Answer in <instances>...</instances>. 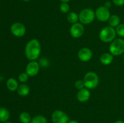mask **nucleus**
<instances>
[{
	"mask_svg": "<svg viewBox=\"0 0 124 123\" xmlns=\"http://www.w3.org/2000/svg\"><path fill=\"white\" fill-rule=\"evenodd\" d=\"M41 53V46L39 41L33 39L27 43L25 47V55L30 61H35L38 59Z\"/></svg>",
	"mask_w": 124,
	"mask_h": 123,
	"instance_id": "f257e3e1",
	"label": "nucleus"
},
{
	"mask_svg": "<svg viewBox=\"0 0 124 123\" xmlns=\"http://www.w3.org/2000/svg\"><path fill=\"white\" fill-rule=\"evenodd\" d=\"M116 29L110 26L103 28L99 34V39L101 41L105 43L111 42L115 39L116 36Z\"/></svg>",
	"mask_w": 124,
	"mask_h": 123,
	"instance_id": "f03ea898",
	"label": "nucleus"
},
{
	"mask_svg": "<svg viewBox=\"0 0 124 123\" xmlns=\"http://www.w3.org/2000/svg\"><path fill=\"white\" fill-rule=\"evenodd\" d=\"M85 88L88 89H95L99 84V77L94 72H88L84 77Z\"/></svg>",
	"mask_w": 124,
	"mask_h": 123,
	"instance_id": "7ed1b4c3",
	"label": "nucleus"
},
{
	"mask_svg": "<svg viewBox=\"0 0 124 123\" xmlns=\"http://www.w3.org/2000/svg\"><path fill=\"white\" fill-rule=\"evenodd\" d=\"M109 51L113 55L119 56L122 55L124 53V40L121 38L114 40L110 44Z\"/></svg>",
	"mask_w": 124,
	"mask_h": 123,
	"instance_id": "20e7f679",
	"label": "nucleus"
},
{
	"mask_svg": "<svg viewBox=\"0 0 124 123\" xmlns=\"http://www.w3.org/2000/svg\"><path fill=\"white\" fill-rule=\"evenodd\" d=\"M79 20L82 24H90L96 18L95 12L89 8H84L80 12Z\"/></svg>",
	"mask_w": 124,
	"mask_h": 123,
	"instance_id": "39448f33",
	"label": "nucleus"
},
{
	"mask_svg": "<svg viewBox=\"0 0 124 123\" xmlns=\"http://www.w3.org/2000/svg\"><path fill=\"white\" fill-rule=\"evenodd\" d=\"M96 18L98 20L101 22L108 21L110 19L111 14L109 8H107L105 6L99 7L95 11Z\"/></svg>",
	"mask_w": 124,
	"mask_h": 123,
	"instance_id": "423d86ee",
	"label": "nucleus"
},
{
	"mask_svg": "<svg viewBox=\"0 0 124 123\" xmlns=\"http://www.w3.org/2000/svg\"><path fill=\"white\" fill-rule=\"evenodd\" d=\"M51 118L53 123H67L69 121L67 115L60 110H54L52 113Z\"/></svg>",
	"mask_w": 124,
	"mask_h": 123,
	"instance_id": "0eeeda50",
	"label": "nucleus"
},
{
	"mask_svg": "<svg viewBox=\"0 0 124 123\" xmlns=\"http://www.w3.org/2000/svg\"><path fill=\"white\" fill-rule=\"evenodd\" d=\"M10 31L13 35L16 37H21L25 35L26 28L25 25L21 22L13 23L10 27Z\"/></svg>",
	"mask_w": 124,
	"mask_h": 123,
	"instance_id": "6e6552de",
	"label": "nucleus"
},
{
	"mask_svg": "<svg viewBox=\"0 0 124 123\" xmlns=\"http://www.w3.org/2000/svg\"><path fill=\"white\" fill-rule=\"evenodd\" d=\"M84 27L81 23L76 22L72 24L70 29V35L74 38H79L83 35Z\"/></svg>",
	"mask_w": 124,
	"mask_h": 123,
	"instance_id": "1a4fd4ad",
	"label": "nucleus"
},
{
	"mask_svg": "<svg viewBox=\"0 0 124 123\" xmlns=\"http://www.w3.org/2000/svg\"><path fill=\"white\" fill-rule=\"evenodd\" d=\"M40 66L38 62L35 61H30L27 65L25 68V72L29 77H35L38 74L39 71Z\"/></svg>",
	"mask_w": 124,
	"mask_h": 123,
	"instance_id": "9d476101",
	"label": "nucleus"
},
{
	"mask_svg": "<svg viewBox=\"0 0 124 123\" xmlns=\"http://www.w3.org/2000/svg\"><path fill=\"white\" fill-rule=\"evenodd\" d=\"M93 56V53L90 48H82L78 52V57L81 61L83 62H87L92 59Z\"/></svg>",
	"mask_w": 124,
	"mask_h": 123,
	"instance_id": "9b49d317",
	"label": "nucleus"
},
{
	"mask_svg": "<svg viewBox=\"0 0 124 123\" xmlns=\"http://www.w3.org/2000/svg\"><path fill=\"white\" fill-rule=\"evenodd\" d=\"M91 96V93L89 89L87 88H83V89L79 90L77 93L78 100L81 102H85L90 99Z\"/></svg>",
	"mask_w": 124,
	"mask_h": 123,
	"instance_id": "f8f14e48",
	"label": "nucleus"
},
{
	"mask_svg": "<svg viewBox=\"0 0 124 123\" xmlns=\"http://www.w3.org/2000/svg\"><path fill=\"white\" fill-rule=\"evenodd\" d=\"M113 60V55L109 53H105L102 54L100 57V62L102 65H108L112 63Z\"/></svg>",
	"mask_w": 124,
	"mask_h": 123,
	"instance_id": "ddd939ff",
	"label": "nucleus"
},
{
	"mask_svg": "<svg viewBox=\"0 0 124 123\" xmlns=\"http://www.w3.org/2000/svg\"><path fill=\"white\" fill-rule=\"evenodd\" d=\"M6 86H7V89L12 92L17 90L19 86L17 80L13 78H10L7 80L6 82Z\"/></svg>",
	"mask_w": 124,
	"mask_h": 123,
	"instance_id": "4468645a",
	"label": "nucleus"
},
{
	"mask_svg": "<svg viewBox=\"0 0 124 123\" xmlns=\"http://www.w3.org/2000/svg\"><path fill=\"white\" fill-rule=\"evenodd\" d=\"M16 91L19 96H26L29 95V92H30V88L27 84H21L19 85Z\"/></svg>",
	"mask_w": 124,
	"mask_h": 123,
	"instance_id": "2eb2a0df",
	"label": "nucleus"
},
{
	"mask_svg": "<svg viewBox=\"0 0 124 123\" xmlns=\"http://www.w3.org/2000/svg\"><path fill=\"white\" fill-rule=\"evenodd\" d=\"M10 118V112L6 107H0V122L6 123Z\"/></svg>",
	"mask_w": 124,
	"mask_h": 123,
	"instance_id": "dca6fc26",
	"label": "nucleus"
},
{
	"mask_svg": "<svg viewBox=\"0 0 124 123\" xmlns=\"http://www.w3.org/2000/svg\"><path fill=\"white\" fill-rule=\"evenodd\" d=\"M121 22V19L119 16L116 14H113L110 16V19L108 20L109 26L112 27L113 28H116Z\"/></svg>",
	"mask_w": 124,
	"mask_h": 123,
	"instance_id": "f3484780",
	"label": "nucleus"
},
{
	"mask_svg": "<svg viewBox=\"0 0 124 123\" xmlns=\"http://www.w3.org/2000/svg\"><path fill=\"white\" fill-rule=\"evenodd\" d=\"M19 119L21 123H30L31 120L30 115L26 112H23L21 113L19 116Z\"/></svg>",
	"mask_w": 124,
	"mask_h": 123,
	"instance_id": "a211bd4d",
	"label": "nucleus"
},
{
	"mask_svg": "<svg viewBox=\"0 0 124 123\" xmlns=\"http://www.w3.org/2000/svg\"><path fill=\"white\" fill-rule=\"evenodd\" d=\"M79 20V15L74 12H71L67 14V20L71 24L78 22Z\"/></svg>",
	"mask_w": 124,
	"mask_h": 123,
	"instance_id": "6ab92c4d",
	"label": "nucleus"
},
{
	"mask_svg": "<svg viewBox=\"0 0 124 123\" xmlns=\"http://www.w3.org/2000/svg\"><path fill=\"white\" fill-rule=\"evenodd\" d=\"M30 123H47V119L44 116L38 115L31 118Z\"/></svg>",
	"mask_w": 124,
	"mask_h": 123,
	"instance_id": "aec40b11",
	"label": "nucleus"
},
{
	"mask_svg": "<svg viewBox=\"0 0 124 123\" xmlns=\"http://www.w3.org/2000/svg\"><path fill=\"white\" fill-rule=\"evenodd\" d=\"M116 32L120 37H124V24H120L116 28Z\"/></svg>",
	"mask_w": 124,
	"mask_h": 123,
	"instance_id": "412c9836",
	"label": "nucleus"
},
{
	"mask_svg": "<svg viewBox=\"0 0 124 123\" xmlns=\"http://www.w3.org/2000/svg\"><path fill=\"white\" fill-rule=\"evenodd\" d=\"M59 9L62 13H67L70 10V6L67 2H62L60 5Z\"/></svg>",
	"mask_w": 124,
	"mask_h": 123,
	"instance_id": "4be33fe9",
	"label": "nucleus"
},
{
	"mask_svg": "<svg viewBox=\"0 0 124 123\" xmlns=\"http://www.w3.org/2000/svg\"><path fill=\"white\" fill-rule=\"evenodd\" d=\"M29 75L26 72H23V73L19 74V77H18V79H19V82L24 83L27 82V80H29Z\"/></svg>",
	"mask_w": 124,
	"mask_h": 123,
	"instance_id": "5701e85b",
	"label": "nucleus"
},
{
	"mask_svg": "<svg viewBox=\"0 0 124 123\" xmlns=\"http://www.w3.org/2000/svg\"><path fill=\"white\" fill-rule=\"evenodd\" d=\"M75 87L78 90H81V89L84 88L85 85L84 81L81 80H78L76 81L75 83Z\"/></svg>",
	"mask_w": 124,
	"mask_h": 123,
	"instance_id": "b1692460",
	"label": "nucleus"
},
{
	"mask_svg": "<svg viewBox=\"0 0 124 123\" xmlns=\"http://www.w3.org/2000/svg\"><path fill=\"white\" fill-rule=\"evenodd\" d=\"M112 1L116 6L118 7H121L124 5V0H112Z\"/></svg>",
	"mask_w": 124,
	"mask_h": 123,
	"instance_id": "393cba45",
	"label": "nucleus"
},
{
	"mask_svg": "<svg viewBox=\"0 0 124 123\" xmlns=\"http://www.w3.org/2000/svg\"><path fill=\"white\" fill-rule=\"evenodd\" d=\"M104 6H105V7H106L107 8H110V7L111 6V2H110V1H107V2H105V5H104Z\"/></svg>",
	"mask_w": 124,
	"mask_h": 123,
	"instance_id": "a878e982",
	"label": "nucleus"
},
{
	"mask_svg": "<svg viewBox=\"0 0 124 123\" xmlns=\"http://www.w3.org/2000/svg\"><path fill=\"white\" fill-rule=\"evenodd\" d=\"M67 123H79L76 120H69V121Z\"/></svg>",
	"mask_w": 124,
	"mask_h": 123,
	"instance_id": "bb28decb",
	"label": "nucleus"
},
{
	"mask_svg": "<svg viewBox=\"0 0 124 123\" xmlns=\"http://www.w3.org/2000/svg\"><path fill=\"white\" fill-rule=\"evenodd\" d=\"M114 123H124V121L122 120H117L116 121H115Z\"/></svg>",
	"mask_w": 124,
	"mask_h": 123,
	"instance_id": "cd10ccee",
	"label": "nucleus"
},
{
	"mask_svg": "<svg viewBox=\"0 0 124 123\" xmlns=\"http://www.w3.org/2000/svg\"><path fill=\"white\" fill-rule=\"evenodd\" d=\"M70 1V0H60V1L61 2H67V3H68Z\"/></svg>",
	"mask_w": 124,
	"mask_h": 123,
	"instance_id": "c85d7f7f",
	"label": "nucleus"
},
{
	"mask_svg": "<svg viewBox=\"0 0 124 123\" xmlns=\"http://www.w3.org/2000/svg\"><path fill=\"white\" fill-rule=\"evenodd\" d=\"M23 1H24V2H29V1H30L31 0H23Z\"/></svg>",
	"mask_w": 124,
	"mask_h": 123,
	"instance_id": "c756f323",
	"label": "nucleus"
},
{
	"mask_svg": "<svg viewBox=\"0 0 124 123\" xmlns=\"http://www.w3.org/2000/svg\"><path fill=\"white\" fill-rule=\"evenodd\" d=\"M11 123V122H8V121H7V122H6V123Z\"/></svg>",
	"mask_w": 124,
	"mask_h": 123,
	"instance_id": "7c9ffc66",
	"label": "nucleus"
}]
</instances>
